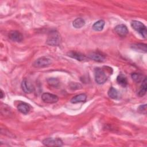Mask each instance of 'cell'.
Instances as JSON below:
<instances>
[{
    "instance_id": "1",
    "label": "cell",
    "mask_w": 147,
    "mask_h": 147,
    "mask_svg": "<svg viewBox=\"0 0 147 147\" xmlns=\"http://www.w3.org/2000/svg\"><path fill=\"white\" fill-rule=\"evenodd\" d=\"M61 41L60 34L57 31L51 32L47 40V44L51 46H58Z\"/></svg>"
},
{
    "instance_id": "2",
    "label": "cell",
    "mask_w": 147,
    "mask_h": 147,
    "mask_svg": "<svg viewBox=\"0 0 147 147\" xmlns=\"http://www.w3.org/2000/svg\"><path fill=\"white\" fill-rule=\"evenodd\" d=\"M131 27L138 32L144 38H146L147 36V30L146 26L140 21L134 20L131 22Z\"/></svg>"
},
{
    "instance_id": "3",
    "label": "cell",
    "mask_w": 147,
    "mask_h": 147,
    "mask_svg": "<svg viewBox=\"0 0 147 147\" xmlns=\"http://www.w3.org/2000/svg\"><path fill=\"white\" fill-rule=\"evenodd\" d=\"M94 76L95 82L99 84H102L107 80V75L103 69L96 68L94 70Z\"/></svg>"
},
{
    "instance_id": "4",
    "label": "cell",
    "mask_w": 147,
    "mask_h": 147,
    "mask_svg": "<svg viewBox=\"0 0 147 147\" xmlns=\"http://www.w3.org/2000/svg\"><path fill=\"white\" fill-rule=\"evenodd\" d=\"M51 63L52 61L49 58L43 56L36 60L33 63V66L35 68H44L48 67Z\"/></svg>"
},
{
    "instance_id": "5",
    "label": "cell",
    "mask_w": 147,
    "mask_h": 147,
    "mask_svg": "<svg viewBox=\"0 0 147 147\" xmlns=\"http://www.w3.org/2000/svg\"><path fill=\"white\" fill-rule=\"evenodd\" d=\"M42 144L47 146H61L63 141L59 138H47L42 141Z\"/></svg>"
},
{
    "instance_id": "6",
    "label": "cell",
    "mask_w": 147,
    "mask_h": 147,
    "mask_svg": "<svg viewBox=\"0 0 147 147\" xmlns=\"http://www.w3.org/2000/svg\"><path fill=\"white\" fill-rule=\"evenodd\" d=\"M41 98L44 102L51 104L56 103L59 100L57 95L48 92L44 93L41 96Z\"/></svg>"
},
{
    "instance_id": "7",
    "label": "cell",
    "mask_w": 147,
    "mask_h": 147,
    "mask_svg": "<svg viewBox=\"0 0 147 147\" xmlns=\"http://www.w3.org/2000/svg\"><path fill=\"white\" fill-rule=\"evenodd\" d=\"M88 57L97 62H103L105 60V56L99 52H92L88 55Z\"/></svg>"
},
{
    "instance_id": "8",
    "label": "cell",
    "mask_w": 147,
    "mask_h": 147,
    "mask_svg": "<svg viewBox=\"0 0 147 147\" xmlns=\"http://www.w3.org/2000/svg\"><path fill=\"white\" fill-rule=\"evenodd\" d=\"M21 87L24 92L29 94L34 91V87L32 84L29 82L27 79H25L21 83Z\"/></svg>"
},
{
    "instance_id": "9",
    "label": "cell",
    "mask_w": 147,
    "mask_h": 147,
    "mask_svg": "<svg viewBox=\"0 0 147 147\" xmlns=\"http://www.w3.org/2000/svg\"><path fill=\"white\" fill-rule=\"evenodd\" d=\"M9 38L13 41L21 42L23 40L22 34L18 31L11 30L9 33Z\"/></svg>"
},
{
    "instance_id": "10",
    "label": "cell",
    "mask_w": 147,
    "mask_h": 147,
    "mask_svg": "<svg viewBox=\"0 0 147 147\" xmlns=\"http://www.w3.org/2000/svg\"><path fill=\"white\" fill-rule=\"evenodd\" d=\"M115 31L118 35L121 37L126 36L129 32L127 26L123 24H119L117 25L115 27Z\"/></svg>"
},
{
    "instance_id": "11",
    "label": "cell",
    "mask_w": 147,
    "mask_h": 147,
    "mask_svg": "<svg viewBox=\"0 0 147 147\" xmlns=\"http://www.w3.org/2000/svg\"><path fill=\"white\" fill-rule=\"evenodd\" d=\"M67 55L70 57L75 59L76 60L79 61H83L86 59V56L85 55L76 51H70L67 53Z\"/></svg>"
},
{
    "instance_id": "12",
    "label": "cell",
    "mask_w": 147,
    "mask_h": 147,
    "mask_svg": "<svg viewBox=\"0 0 147 147\" xmlns=\"http://www.w3.org/2000/svg\"><path fill=\"white\" fill-rule=\"evenodd\" d=\"M131 47L133 50L137 52H139L141 53H146L147 51L146 44H142V43L134 44L131 45Z\"/></svg>"
},
{
    "instance_id": "13",
    "label": "cell",
    "mask_w": 147,
    "mask_h": 147,
    "mask_svg": "<svg viewBox=\"0 0 147 147\" xmlns=\"http://www.w3.org/2000/svg\"><path fill=\"white\" fill-rule=\"evenodd\" d=\"M17 109L21 113L26 114L29 112L30 110V106L26 103L21 102L17 106Z\"/></svg>"
},
{
    "instance_id": "14",
    "label": "cell",
    "mask_w": 147,
    "mask_h": 147,
    "mask_svg": "<svg viewBox=\"0 0 147 147\" xmlns=\"http://www.w3.org/2000/svg\"><path fill=\"white\" fill-rule=\"evenodd\" d=\"M87 99V95L85 94H80L74 96L71 99L72 103H78L80 102H85Z\"/></svg>"
},
{
    "instance_id": "15",
    "label": "cell",
    "mask_w": 147,
    "mask_h": 147,
    "mask_svg": "<svg viewBox=\"0 0 147 147\" xmlns=\"http://www.w3.org/2000/svg\"><path fill=\"white\" fill-rule=\"evenodd\" d=\"M146 88H147V85H146V78H145L144 80L142 81V84L140 88H139L137 95L140 97L144 96L146 92Z\"/></svg>"
},
{
    "instance_id": "16",
    "label": "cell",
    "mask_w": 147,
    "mask_h": 147,
    "mask_svg": "<svg viewBox=\"0 0 147 147\" xmlns=\"http://www.w3.org/2000/svg\"><path fill=\"white\" fill-rule=\"evenodd\" d=\"M105 22L103 20H100L95 22L92 25V29L95 31H101L103 30Z\"/></svg>"
},
{
    "instance_id": "17",
    "label": "cell",
    "mask_w": 147,
    "mask_h": 147,
    "mask_svg": "<svg viewBox=\"0 0 147 147\" xmlns=\"http://www.w3.org/2000/svg\"><path fill=\"white\" fill-rule=\"evenodd\" d=\"M117 83L121 86L125 87L127 84V80L126 77L123 74H119L117 78Z\"/></svg>"
},
{
    "instance_id": "18",
    "label": "cell",
    "mask_w": 147,
    "mask_h": 147,
    "mask_svg": "<svg viewBox=\"0 0 147 147\" xmlns=\"http://www.w3.org/2000/svg\"><path fill=\"white\" fill-rule=\"evenodd\" d=\"M84 25L85 21L82 18H77L72 22V25L75 28H80Z\"/></svg>"
},
{
    "instance_id": "19",
    "label": "cell",
    "mask_w": 147,
    "mask_h": 147,
    "mask_svg": "<svg viewBox=\"0 0 147 147\" xmlns=\"http://www.w3.org/2000/svg\"><path fill=\"white\" fill-rule=\"evenodd\" d=\"M108 95L112 99H117L118 97V93L117 90L114 87H111L110 88L108 91Z\"/></svg>"
},
{
    "instance_id": "20",
    "label": "cell",
    "mask_w": 147,
    "mask_h": 147,
    "mask_svg": "<svg viewBox=\"0 0 147 147\" xmlns=\"http://www.w3.org/2000/svg\"><path fill=\"white\" fill-rule=\"evenodd\" d=\"M131 76L132 79L137 83H139L144 80V79L143 80V77H144L143 75L140 73H133Z\"/></svg>"
},
{
    "instance_id": "21",
    "label": "cell",
    "mask_w": 147,
    "mask_h": 147,
    "mask_svg": "<svg viewBox=\"0 0 147 147\" xmlns=\"http://www.w3.org/2000/svg\"><path fill=\"white\" fill-rule=\"evenodd\" d=\"M47 82L48 84L54 87H57L59 84V81L55 78H49L47 80Z\"/></svg>"
},
{
    "instance_id": "22",
    "label": "cell",
    "mask_w": 147,
    "mask_h": 147,
    "mask_svg": "<svg viewBox=\"0 0 147 147\" xmlns=\"http://www.w3.org/2000/svg\"><path fill=\"white\" fill-rule=\"evenodd\" d=\"M138 111L140 113L146 114V105L145 104L143 105H140L138 108Z\"/></svg>"
},
{
    "instance_id": "23",
    "label": "cell",
    "mask_w": 147,
    "mask_h": 147,
    "mask_svg": "<svg viewBox=\"0 0 147 147\" xmlns=\"http://www.w3.org/2000/svg\"><path fill=\"white\" fill-rule=\"evenodd\" d=\"M5 96V94H3V91L1 90V98H3V97Z\"/></svg>"
}]
</instances>
